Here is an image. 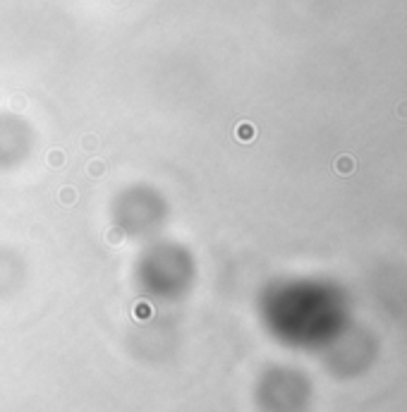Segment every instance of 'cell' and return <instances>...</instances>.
<instances>
[{
  "mask_svg": "<svg viewBox=\"0 0 407 412\" xmlns=\"http://www.w3.org/2000/svg\"><path fill=\"white\" fill-rule=\"evenodd\" d=\"M400 115H405V118H407V103H402V106H400Z\"/></svg>",
  "mask_w": 407,
  "mask_h": 412,
  "instance_id": "cell-2",
  "label": "cell"
},
{
  "mask_svg": "<svg viewBox=\"0 0 407 412\" xmlns=\"http://www.w3.org/2000/svg\"><path fill=\"white\" fill-rule=\"evenodd\" d=\"M335 168H340V173L347 175V173H352L354 163H352V158H350V156H343V158H340V161L335 163Z\"/></svg>",
  "mask_w": 407,
  "mask_h": 412,
  "instance_id": "cell-1",
  "label": "cell"
}]
</instances>
